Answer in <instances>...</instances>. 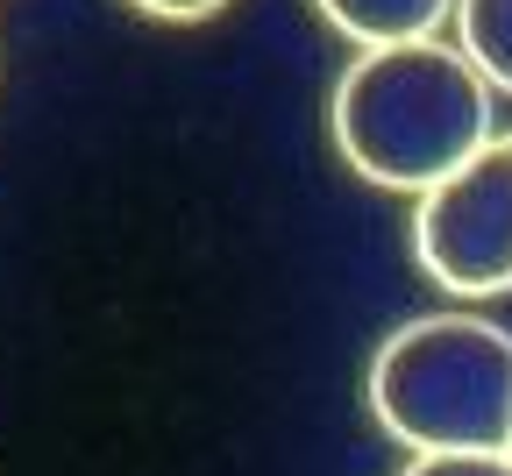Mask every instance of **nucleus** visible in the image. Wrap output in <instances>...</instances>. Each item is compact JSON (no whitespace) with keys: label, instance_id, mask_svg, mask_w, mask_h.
<instances>
[{"label":"nucleus","instance_id":"obj_6","mask_svg":"<svg viewBox=\"0 0 512 476\" xmlns=\"http://www.w3.org/2000/svg\"><path fill=\"white\" fill-rule=\"evenodd\" d=\"M399 476H512V448H463V455H413Z\"/></svg>","mask_w":512,"mask_h":476},{"label":"nucleus","instance_id":"obj_3","mask_svg":"<svg viewBox=\"0 0 512 476\" xmlns=\"http://www.w3.org/2000/svg\"><path fill=\"white\" fill-rule=\"evenodd\" d=\"M413 263L470 306L512 292V128L413 199Z\"/></svg>","mask_w":512,"mask_h":476},{"label":"nucleus","instance_id":"obj_7","mask_svg":"<svg viewBox=\"0 0 512 476\" xmlns=\"http://www.w3.org/2000/svg\"><path fill=\"white\" fill-rule=\"evenodd\" d=\"M136 15H150V22H214L221 8H235V0H128Z\"/></svg>","mask_w":512,"mask_h":476},{"label":"nucleus","instance_id":"obj_4","mask_svg":"<svg viewBox=\"0 0 512 476\" xmlns=\"http://www.w3.org/2000/svg\"><path fill=\"white\" fill-rule=\"evenodd\" d=\"M320 22L335 36H349L356 50H384V43H420L434 36L448 15H456V0H313Z\"/></svg>","mask_w":512,"mask_h":476},{"label":"nucleus","instance_id":"obj_1","mask_svg":"<svg viewBox=\"0 0 512 476\" xmlns=\"http://www.w3.org/2000/svg\"><path fill=\"white\" fill-rule=\"evenodd\" d=\"M328 135L363 185L420 199L498 135V93L441 36L384 43L356 50V64L335 79Z\"/></svg>","mask_w":512,"mask_h":476},{"label":"nucleus","instance_id":"obj_2","mask_svg":"<svg viewBox=\"0 0 512 476\" xmlns=\"http://www.w3.org/2000/svg\"><path fill=\"white\" fill-rule=\"evenodd\" d=\"M363 398L413 455L512 448V334L484 313H420L377 342Z\"/></svg>","mask_w":512,"mask_h":476},{"label":"nucleus","instance_id":"obj_5","mask_svg":"<svg viewBox=\"0 0 512 476\" xmlns=\"http://www.w3.org/2000/svg\"><path fill=\"white\" fill-rule=\"evenodd\" d=\"M456 50L484 72L491 93H512V0H456Z\"/></svg>","mask_w":512,"mask_h":476}]
</instances>
